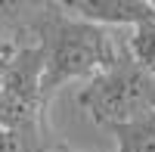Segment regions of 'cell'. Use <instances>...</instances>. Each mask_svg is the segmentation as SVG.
I'll return each mask as SVG.
<instances>
[{"mask_svg": "<svg viewBox=\"0 0 155 152\" xmlns=\"http://www.w3.org/2000/svg\"><path fill=\"white\" fill-rule=\"evenodd\" d=\"M124 50H127V56H130L143 71L155 74V12L149 19H143L140 25H134V31H130V37H127Z\"/></svg>", "mask_w": 155, "mask_h": 152, "instance_id": "6", "label": "cell"}, {"mask_svg": "<svg viewBox=\"0 0 155 152\" xmlns=\"http://www.w3.org/2000/svg\"><path fill=\"white\" fill-rule=\"evenodd\" d=\"M65 12L102 25V28H112V25H140L143 19L152 16V0H62L59 3Z\"/></svg>", "mask_w": 155, "mask_h": 152, "instance_id": "4", "label": "cell"}, {"mask_svg": "<svg viewBox=\"0 0 155 152\" xmlns=\"http://www.w3.org/2000/svg\"><path fill=\"white\" fill-rule=\"evenodd\" d=\"M50 152H78V149H68V146H56V149H50ZM87 152H93V149H87Z\"/></svg>", "mask_w": 155, "mask_h": 152, "instance_id": "10", "label": "cell"}, {"mask_svg": "<svg viewBox=\"0 0 155 152\" xmlns=\"http://www.w3.org/2000/svg\"><path fill=\"white\" fill-rule=\"evenodd\" d=\"M12 50H16V44L6 41V37H0V56H12Z\"/></svg>", "mask_w": 155, "mask_h": 152, "instance_id": "8", "label": "cell"}, {"mask_svg": "<svg viewBox=\"0 0 155 152\" xmlns=\"http://www.w3.org/2000/svg\"><path fill=\"white\" fill-rule=\"evenodd\" d=\"M6 59L9 56H0V106H3V71H6Z\"/></svg>", "mask_w": 155, "mask_h": 152, "instance_id": "9", "label": "cell"}, {"mask_svg": "<svg viewBox=\"0 0 155 152\" xmlns=\"http://www.w3.org/2000/svg\"><path fill=\"white\" fill-rule=\"evenodd\" d=\"M0 152H50V143H47V137L0 127Z\"/></svg>", "mask_w": 155, "mask_h": 152, "instance_id": "7", "label": "cell"}, {"mask_svg": "<svg viewBox=\"0 0 155 152\" xmlns=\"http://www.w3.org/2000/svg\"><path fill=\"white\" fill-rule=\"evenodd\" d=\"M115 134V152H155V115H146L130 124L112 127Z\"/></svg>", "mask_w": 155, "mask_h": 152, "instance_id": "5", "label": "cell"}, {"mask_svg": "<svg viewBox=\"0 0 155 152\" xmlns=\"http://www.w3.org/2000/svg\"><path fill=\"white\" fill-rule=\"evenodd\" d=\"M47 12L34 22V37L44 59V96L62 90L68 81H90L112 68L127 50L112 37L109 28L84 22L65 12L59 3H47Z\"/></svg>", "mask_w": 155, "mask_h": 152, "instance_id": "1", "label": "cell"}, {"mask_svg": "<svg viewBox=\"0 0 155 152\" xmlns=\"http://www.w3.org/2000/svg\"><path fill=\"white\" fill-rule=\"evenodd\" d=\"M0 127L47 137V96H44V59L37 44H16L3 71V106Z\"/></svg>", "mask_w": 155, "mask_h": 152, "instance_id": "3", "label": "cell"}, {"mask_svg": "<svg viewBox=\"0 0 155 152\" xmlns=\"http://www.w3.org/2000/svg\"><path fill=\"white\" fill-rule=\"evenodd\" d=\"M78 106L93 124L109 131L155 115V74L143 71L124 53L112 68L99 71L78 90Z\"/></svg>", "mask_w": 155, "mask_h": 152, "instance_id": "2", "label": "cell"}, {"mask_svg": "<svg viewBox=\"0 0 155 152\" xmlns=\"http://www.w3.org/2000/svg\"><path fill=\"white\" fill-rule=\"evenodd\" d=\"M152 6H155V0H152Z\"/></svg>", "mask_w": 155, "mask_h": 152, "instance_id": "11", "label": "cell"}]
</instances>
